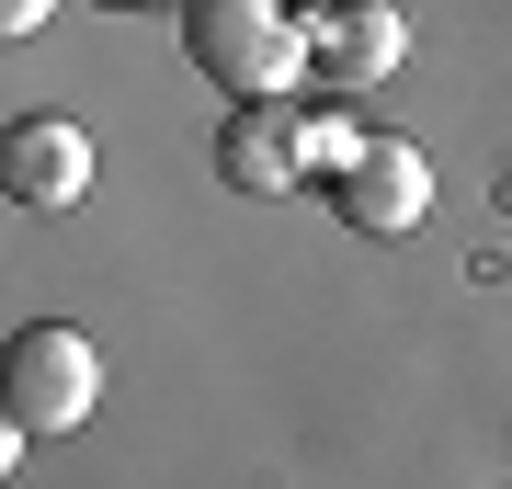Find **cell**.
<instances>
[{
  "label": "cell",
  "instance_id": "1",
  "mask_svg": "<svg viewBox=\"0 0 512 489\" xmlns=\"http://www.w3.org/2000/svg\"><path fill=\"white\" fill-rule=\"evenodd\" d=\"M183 57L228 103H285L308 80V12H285V0H183Z\"/></svg>",
  "mask_w": 512,
  "mask_h": 489
},
{
  "label": "cell",
  "instance_id": "2",
  "mask_svg": "<svg viewBox=\"0 0 512 489\" xmlns=\"http://www.w3.org/2000/svg\"><path fill=\"white\" fill-rule=\"evenodd\" d=\"M92 399H103V364H92V342H80L69 319L12 330V353H0V421H12V455L23 444H69L80 421H92Z\"/></svg>",
  "mask_w": 512,
  "mask_h": 489
},
{
  "label": "cell",
  "instance_id": "3",
  "mask_svg": "<svg viewBox=\"0 0 512 489\" xmlns=\"http://www.w3.org/2000/svg\"><path fill=\"white\" fill-rule=\"evenodd\" d=\"M319 194H330V217L353 239H410L433 217V160L410 137H342V160L319 171Z\"/></svg>",
  "mask_w": 512,
  "mask_h": 489
},
{
  "label": "cell",
  "instance_id": "4",
  "mask_svg": "<svg viewBox=\"0 0 512 489\" xmlns=\"http://www.w3.org/2000/svg\"><path fill=\"white\" fill-rule=\"evenodd\" d=\"M330 160H342V137H330L308 103H239L228 137H217V182H239V194H296V182H319Z\"/></svg>",
  "mask_w": 512,
  "mask_h": 489
},
{
  "label": "cell",
  "instance_id": "5",
  "mask_svg": "<svg viewBox=\"0 0 512 489\" xmlns=\"http://www.w3.org/2000/svg\"><path fill=\"white\" fill-rule=\"evenodd\" d=\"M399 57H410V23L387 12V0H353V12H308V91H319V103H353V91H376Z\"/></svg>",
  "mask_w": 512,
  "mask_h": 489
},
{
  "label": "cell",
  "instance_id": "6",
  "mask_svg": "<svg viewBox=\"0 0 512 489\" xmlns=\"http://www.w3.org/2000/svg\"><path fill=\"white\" fill-rule=\"evenodd\" d=\"M0 194L35 205V217L80 205V194H92V137H80L69 114H23V126L0 137Z\"/></svg>",
  "mask_w": 512,
  "mask_h": 489
},
{
  "label": "cell",
  "instance_id": "7",
  "mask_svg": "<svg viewBox=\"0 0 512 489\" xmlns=\"http://www.w3.org/2000/svg\"><path fill=\"white\" fill-rule=\"evenodd\" d=\"M46 12H57V0H0V23H12V35H35Z\"/></svg>",
  "mask_w": 512,
  "mask_h": 489
},
{
  "label": "cell",
  "instance_id": "8",
  "mask_svg": "<svg viewBox=\"0 0 512 489\" xmlns=\"http://www.w3.org/2000/svg\"><path fill=\"white\" fill-rule=\"evenodd\" d=\"M103 12H126V0H103Z\"/></svg>",
  "mask_w": 512,
  "mask_h": 489
}]
</instances>
